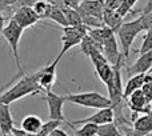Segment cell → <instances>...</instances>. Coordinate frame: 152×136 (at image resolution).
Here are the masks:
<instances>
[{
  "label": "cell",
  "mask_w": 152,
  "mask_h": 136,
  "mask_svg": "<svg viewBox=\"0 0 152 136\" xmlns=\"http://www.w3.org/2000/svg\"><path fill=\"white\" fill-rule=\"evenodd\" d=\"M43 94L42 87L39 86V76H37V71L26 75L24 73L20 78V80L15 84V86L11 87L8 89L1 92L0 95V103L3 104H8L16 102L19 99H23L26 96H34V95H39Z\"/></svg>",
  "instance_id": "cell-1"
},
{
  "label": "cell",
  "mask_w": 152,
  "mask_h": 136,
  "mask_svg": "<svg viewBox=\"0 0 152 136\" xmlns=\"http://www.w3.org/2000/svg\"><path fill=\"white\" fill-rule=\"evenodd\" d=\"M64 121H60V120H52V119H50V120L47 121H43V126L42 128H40V131L37 132V136H48L51 134V132L53 131V129L59 128V127L63 124Z\"/></svg>",
  "instance_id": "cell-27"
},
{
  "label": "cell",
  "mask_w": 152,
  "mask_h": 136,
  "mask_svg": "<svg viewBox=\"0 0 152 136\" xmlns=\"http://www.w3.org/2000/svg\"><path fill=\"white\" fill-rule=\"evenodd\" d=\"M60 59L56 58L48 66L37 69V76H39V86L42 87L43 92L44 91H50L53 87V84L56 83V67H58Z\"/></svg>",
  "instance_id": "cell-10"
},
{
  "label": "cell",
  "mask_w": 152,
  "mask_h": 136,
  "mask_svg": "<svg viewBox=\"0 0 152 136\" xmlns=\"http://www.w3.org/2000/svg\"><path fill=\"white\" fill-rule=\"evenodd\" d=\"M12 20H15L19 26L23 29H27L29 27H34L36 23L40 21V18L36 15L32 7H19L13 11L12 16H11Z\"/></svg>",
  "instance_id": "cell-9"
},
{
  "label": "cell",
  "mask_w": 152,
  "mask_h": 136,
  "mask_svg": "<svg viewBox=\"0 0 152 136\" xmlns=\"http://www.w3.org/2000/svg\"><path fill=\"white\" fill-rule=\"evenodd\" d=\"M142 12L143 13L139 16V19H140V24H142L143 32H144L152 27V0L148 1V4L142 10Z\"/></svg>",
  "instance_id": "cell-25"
},
{
  "label": "cell",
  "mask_w": 152,
  "mask_h": 136,
  "mask_svg": "<svg viewBox=\"0 0 152 136\" xmlns=\"http://www.w3.org/2000/svg\"><path fill=\"white\" fill-rule=\"evenodd\" d=\"M104 8V0H81L77 11L80 13H87V15L103 19Z\"/></svg>",
  "instance_id": "cell-14"
},
{
  "label": "cell",
  "mask_w": 152,
  "mask_h": 136,
  "mask_svg": "<svg viewBox=\"0 0 152 136\" xmlns=\"http://www.w3.org/2000/svg\"><path fill=\"white\" fill-rule=\"evenodd\" d=\"M23 31L24 29L16 23L15 20L12 19H8V23L5 24L4 29L1 31L3 36L4 39L7 40L8 45H10L11 51H12V55H13V59H15V64H16V68H18V73L19 75L23 76L24 73V69H23V66H21V61H20V55H19V47H20V40H21V35H23Z\"/></svg>",
  "instance_id": "cell-4"
},
{
  "label": "cell",
  "mask_w": 152,
  "mask_h": 136,
  "mask_svg": "<svg viewBox=\"0 0 152 136\" xmlns=\"http://www.w3.org/2000/svg\"><path fill=\"white\" fill-rule=\"evenodd\" d=\"M45 19H50V20L55 21L58 23L60 27H67V20H66V16H64L63 12V8L58 7V5H52L51 4L50 10H48L47 15H45Z\"/></svg>",
  "instance_id": "cell-21"
},
{
  "label": "cell",
  "mask_w": 152,
  "mask_h": 136,
  "mask_svg": "<svg viewBox=\"0 0 152 136\" xmlns=\"http://www.w3.org/2000/svg\"><path fill=\"white\" fill-rule=\"evenodd\" d=\"M69 128H72L74 131V136H97V127L96 124L92 123H84L80 124L79 128H75V126H71V124L66 123Z\"/></svg>",
  "instance_id": "cell-22"
},
{
  "label": "cell",
  "mask_w": 152,
  "mask_h": 136,
  "mask_svg": "<svg viewBox=\"0 0 152 136\" xmlns=\"http://www.w3.org/2000/svg\"><path fill=\"white\" fill-rule=\"evenodd\" d=\"M103 55L107 59V61L113 66L115 63H118L119 59L123 58V53L119 50V44H118V37L116 35H112L110 39H107L103 43Z\"/></svg>",
  "instance_id": "cell-12"
},
{
  "label": "cell",
  "mask_w": 152,
  "mask_h": 136,
  "mask_svg": "<svg viewBox=\"0 0 152 136\" xmlns=\"http://www.w3.org/2000/svg\"><path fill=\"white\" fill-rule=\"evenodd\" d=\"M63 12H64V16H66V20L68 26H81L83 24L81 23V16L77 10L63 7Z\"/></svg>",
  "instance_id": "cell-26"
},
{
  "label": "cell",
  "mask_w": 152,
  "mask_h": 136,
  "mask_svg": "<svg viewBox=\"0 0 152 136\" xmlns=\"http://www.w3.org/2000/svg\"><path fill=\"white\" fill-rule=\"evenodd\" d=\"M120 3H121V0H104L105 8H111V10H116Z\"/></svg>",
  "instance_id": "cell-33"
},
{
  "label": "cell",
  "mask_w": 152,
  "mask_h": 136,
  "mask_svg": "<svg viewBox=\"0 0 152 136\" xmlns=\"http://www.w3.org/2000/svg\"><path fill=\"white\" fill-rule=\"evenodd\" d=\"M48 136H69L68 134H67L66 131H64V129H61L60 127H59V128H56V129H53L52 132H51L50 135Z\"/></svg>",
  "instance_id": "cell-34"
},
{
  "label": "cell",
  "mask_w": 152,
  "mask_h": 136,
  "mask_svg": "<svg viewBox=\"0 0 152 136\" xmlns=\"http://www.w3.org/2000/svg\"><path fill=\"white\" fill-rule=\"evenodd\" d=\"M61 32H63V36H61V44L63 45H61V51L58 55V59H60V60L71 48L80 44L81 40L84 39V36L88 32V28L84 24H81V26H67L61 27Z\"/></svg>",
  "instance_id": "cell-5"
},
{
  "label": "cell",
  "mask_w": 152,
  "mask_h": 136,
  "mask_svg": "<svg viewBox=\"0 0 152 136\" xmlns=\"http://www.w3.org/2000/svg\"><path fill=\"white\" fill-rule=\"evenodd\" d=\"M8 136H12V135H8Z\"/></svg>",
  "instance_id": "cell-40"
},
{
  "label": "cell",
  "mask_w": 152,
  "mask_h": 136,
  "mask_svg": "<svg viewBox=\"0 0 152 136\" xmlns=\"http://www.w3.org/2000/svg\"><path fill=\"white\" fill-rule=\"evenodd\" d=\"M66 100L68 103H74L76 105L86 108H94V110H102V108L112 107V103L108 96L99 94V92H77V94H67Z\"/></svg>",
  "instance_id": "cell-3"
},
{
  "label": "cell",
  "mask_w": 152,
  "mask_h": 136,
  "mask_svg": "<svg viewBox=\"0 0 152 136\" xmlns=\"http://www.w3.org/2000/svg\"><path fill=\"white\" fill-rule=\"evenodd\" d=\"M11 135L12 136H37L36 134H31V132H27V131H24V129H21V128H16V127H13L12 128Z\"/></svg>",
  "instance_id": "cell-32"
},
{
  "label": "cell",
  "mask_w": 152,
  "mask_h": 136,
  "mask_svg": "<svg viewBox=\"0 0 152 136\" xmlns=\"http://www.w3.org/2000/svg\"><path fill=\"white\" fill-rule=\"evenodd\" d=\"M151 68H152V51L142 53L134 64L127 67V73H128L129 78V76L137 75V73H147Z\"/></svg>",
  "instance_id": "cell-13"
},
{
  "label": "cell",
  "mask_w": 152,
  "mask_h": 136,
  "mask_svg": "<svg viewBox=\"0 0 152 136\" xmlns=\"http://www.w3.org/2000/svg\"><path fill=\"white\" fill-rule=\"evenodd\" d=\"M79 4H80V0H63V5L60 8H74V10H77Z\"/></svg>",
  "instance_id": "cell-31"
},
{
  "label": "cell",
  "mask_w": 152,
  "mask_h": 136,
  "mask_svg": "<svg viewBox=\"0 0 152 136\" xmlns=\"http://www.w3.org/2000/svg\"><path fill=\"white\" fill-rule=\"evenodd\" d=\"M43 94H44L43 100H44L48 105L50 119H52V120H60V121L66 123V118H64V113H63L64 103L67 102L66 96L55 94V92H52L51 89L50 91H44Z\"/></svg>",
  "instance_id": "cell-7"
},
{
  "label": "cell",
  "mask_w": 152,
  "mask_h": 136,
  "mask_svg": "<svg viewBox=\"0 0 152 136\" xmlns=\"http://www.w3.org/2000/svg\"><path fill=\"white\" fill-rule=\"evenodd\" d=\"M13 127H15V123H13L10 105L0 103V134L1 136L11 135Z\"/></svg>",
  "instance_id": "cell-15"
},
{
  "label": "cell",
  "mask_w": 152,
  "mask_h": 136,
  "mask_svg": "<svg viewBox=\"0 0 152 136\" xmlns=\"http://www.w3.org/2000/svg\"><path fill=\"white\" fill-rule=\"evenodd\" d=\"M124 64V58L119 59L118 63L113 64V75L105 84L108 89V99L112 103V107L118 105L123 100V83H121V66Z\"/></svg>",
  "instance_id": "cell-6"
},
{
  "label": "cell",
  "mask_w": 152,
  "mask_h": 136,
  "mask_svg": "<svg viewBox=\"0 0 152 136\" xmlns=\"http://www.w3.org/2000/svg\"><path fill=\"white\" fill-rule=\"evenodd\" d=\"M95 72H96L97 78H99L103 83L107 84L108 80H110L113 75V67L111 66L108 61L100 63V64H97V66H95Z\"/></svg>",
  "instance_id": "cell-23"
},
{
  "label": "cell",
  "mask_w": 152,
  "mask_h": 136,
  "mask_svg": "<svg viewBox=\"0 0 152 136\" xmlns=\"http://www.w3.org/2000/svg\"><path fill=\"white\" fill-rule=\"evenodd\" d=\"M43 126V120L36 115H27L21 119L20 128L31 134H37Z\"/></svg>",
  "instance_id": "cell-19"
},
{
  "label": "cell",
  "mask_w": 152,
  "mask_h": 136,
  "mask_svg": "<svg viewBox=\"0 0 152 136\" xmlns=\"http://www.w3.org/2000/svg\"><path fill=\"white\" fill-rule=\"evenodd\" d=\"M144 83H145V73H137V75L129 76L126 87L123 88V100H126L132 92L142 89Z\"/></svg>",
  "instance_id": "cell-16"
},
{
  "label": "cell",
  "mask_w": 152,
  "mask_h": 136,
  "mask_svg": "<svg viewBox=\"0 0 152 136\" xmlns=\"http://www.w3.org/2000/svg\"><path fill=\"white\" fill-rule=\"evenodd\" d=\"M113 118H115L113 108L112 107H108V108H102V110H97L94 115L88 116V118L79 119V120L66 121V123L71 124V126H80V124H84V123H92V124H96V126H102V124L113 121Z\"/></svg>",
  "instance_id": "cell-8"
},
{
  "label": "cell",
  "mask_w": 152,
  "mask_h": 136,
  "mask_svg": "<svg viewBox=\"0 0 152 136\" xmlns=\"http://www.w3.org/2000/svg\"><path fill=\"white\" fill-rule=\"evenodd\" d=\"M97 136H123V134L115 121H111L97 127Z\"/></svg>",
  "instance_id": "cell-24"
},
{
  "label": "cell",
  "mask_w": 152,
  "mask_h": 136,
  "mask_svg": "<svg viewBox=\"0 0 152 136\" xmlns=\"http://www.w3.org/2000/svg\"><path fill=\"white\" fill-rule=\"evenodd\" d=\"M103 23L104 26H107L108 28H111L113 32L118 31V28L123 23V18L118 13L116 10H111V8H104L103 12Z\"/></svg>",
  "instance_id": "cell-17"
},
{
  "label": "cell",
  "mask_w": 152,
  "mask_h": 136,
  "mask_svg": "<svg viewBox=\"0 0 152 136\" xmlns=\"http://www.w3.org/2000/svg\"><path fill=\"white\" fill-rule=\"evenodd\" d=\"M45 1H48L52 5H58V7H61V5H63V0H45Z\"/></svg>",
  "instance_id": "cell-36"
},
{
  "label": "cell",
  "mask_w": 152,
  "mask_h": 136,
  "mask_svg": "<svg viewBox=\"0 0 152 136\" xmlns=\"http://www.w3.org/2000/svg\"><path fill=\"white\" fill-rule=\"evenodd\" d=\"M20 76H21V75H19V73H18V76H16V78H20ZM16 78H15V79H16ZM15 79H12V80L10 81V83H7V84H5L4 87H1V88H0V95H1V92L4 91V88H7V87H10V86H11V83H12V81L15 80Z\"/></svg>",
  "instance_id": "cell-37"
},
{
  "label": "cell",
  "mask_w": 152,
  "mask_h": 136,
  "mask_svg": "<svg viewBox=\"0 0 152 136\" xmlns=\"http://www.w3.org/2000/svg\"><path fill=\"white\" fill-rule=\"evenodd\" d=\"M148 113H150V115L152 116V110H151V111H150V112H148Z\"/></svg>",
  "instance_id": "cell-38"
},
{
  "label": "cell",
  "mask_w": 152,
  "mask_h": 136,
  "mask_svg": "<svg viewBox=\"0 0 152 136\" xmlns=\"http://www.w3.org/2000/svg\"><path fill=\"white\" fill-rule=\"evenodd\" d=\"M124 102H127L128 108L134 113H148L151 111V104L147 100L145 95L143 94L142 89L132 92Z\"/></svg>",
  "instance_id": "cell-11"
},
{
  "label": "cell",
  "mask_w": 152,
  "mask_h": 136,
  "mask_svg": "<svg viewBox=\"0 0 152 136\" xmlns=\"http://www.w3.org/2000/svg\"><path fill=\"white\" fill-rule=\"evenodd\" d=\"M132 128L139 134H150L152 132V116L150 113H144L134 119Z\"/></svg>",
  "instance_id": "cell-18"
},
{
  "label": "cell",
  "mask_w": 152,
  "mask_h": 136,
  "mask_svg": "<svg viewBox=\"0 0 152 136\" xmlns=\"http://www.w3.org/2000/svg\"><path fill=\"white\" fill-rule=\"evenodd\" d=\"M16 0H0V12L12 11V7Z\"/></svg>",
  "instance_id": "cell-30"
},
{
  "label": "cell",
  "mask_w": 152,
  "mask_h": 136,
  "mask_svg": "<svg viewBox=\"0 0 152 136\" xmlns=\"http://www.w3.org/2000/svg\"><path fill=\"white\" fill-rule=\"evenodd\" d=\"M143 32V28H142V24H140V19L136 18L135 20H131V21H126V23H121V26L118 28V31L115 32L116 37H118L119 43H120V52L123 53V58L124 60L129 58L131 55V48H132V44H134L135 39L136 36Z\"/></svg>",
  "instance_id": "cell-2"
},
{
  "label": "cell",
  "mask_w": 152,
  "mask_h": 136,
  "mask_svg": "<svg viewBox=\"0 0 152 136\" xmlns=\"http://www.w3.org/2000/svg\"><path fill=\"white\" fill-rule=\"evenodd\" d=\"M150 104H151V110H152V100H151V103H150Z\"/></svg>",
  "instance_id": "cell-39"
},
{
  "label": "cell",
  "mask_w": 152,
  "mask_h": 136,
  "mask_svg": "<svg viewBox=\"0 0 152 136\" xmlns=\"http://www.w3.org/2000/svg\"><path fill=\"white\" fill-rule=\"evenodd\" d=\"M87 34H88L95 42H97L100 45H103V43L107 39H110L112 35H115V32L111 28H108L107 26H102V27H97V28H88Z\"/></svg>",
  "instance_id": "cell-20"
},
{
  "label": "cell",
  "mask_w": 152,
  "mask_h": 136,
  "mask_svg": "<svg viewBox=\"0 0 152 136\" xmlns=\"http://www.w3.org/2000/svg\"><path fill=\"white\" fill-rule=\"evenodd\" d=\"M50 7H51V4L48 1H45V0H37V1L32 5V10L36 12V15L39 16L40 20H42V19H45V15H47Z\"/></svg>",
  "instance_id": "cell-28"
},
{
  "label": "cell",
  "mask_w": 152,
  "mask_h": 136,
  "mask_svg": "<svg viewBox=\"0 0 152 136\" xmlns=\"http://www.w3.org/2000/svg\"><path fill=\"white\" fill-rule=\"evenodd\" d=\"M145 35H144V39L142 42V45L140 48L137 50V52L142 55V53H145V52H150L152 51V27L147 31H144Z\"/></svg>",
  "instance_id": "cell-29"
},
{
  "label": "cell",
  "mask_w": 152,
  "mask_h": 136,
  "mask_svg": "<svg viewBox=\"0 0 152 136\" xmlns=\"http://www.w3.org/2000/svg\"><path fill=\"white\" fill-rule=\"evenodd\" d=\"M8 19L5 18L4 15H3V12H0V32L4 29V27H5V21H7Z\"/></svg>",
  "instance_id": "cell-35"
}]
</instances>
